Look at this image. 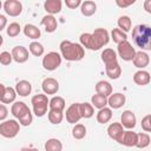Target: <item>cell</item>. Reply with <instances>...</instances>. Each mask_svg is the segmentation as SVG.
I'll use <instances>...</instances> for the list:
<instances>
[{
  "label": "cell",
  "mask_w": 151,
  "mask_h": 151,
  "mask_svg": "<svg viewBox=\"0 0 151 151\" xmlns=\"http://www.w3.org/2000/svg\"><path fill=\"white\" fill-rule=\"evenodd\" d=\"M96 11H97V5H96L94 1H91V0L84 1V2L81 4V6H80V12H81V14L85 15V17H91V15H93V14L96 13Z\"/></svg>",
  "instance_id": "d4e9b609"
},
{
  "label": "cell",
  "mask_w": 151,
  "mask_h": 151,
  "mask_svg": "<svg viewBox=\"0 0 151 151\" xmlns=\"http://www.w3.org/2000/svg\"><path fill=\"white\" fill-rule=\"evenodd\" d=\"M44 8L51 15L57 14L61 11V1L60 0H47L44 4Z\"/></svg>",
  "instance_id": "7402d4cb"
},
{
  "label": "cell",
  "mask_w": 151,
  "mask_h": 151,
  "mask_svg": "<svg viewBox=\"0 0 151 151\" xmlns=\"http://www.w3.org/2000/svg\"><path fill=\"white\" fill-rule=\"evenodd\" d=\"M41 25L45 27V31L47 33H53L57 27H58V22H57V19L51 15V14H47L45 17H42L41 19Z\"/></svg>",
  "instance_id": "ac0fdd59"
},
{
  "label": "cell",
  "mask_w": 151,
  "mask_h": 151,
  "mask_svg": "<svg viewBox=\"0 0 151 151\" xmlns=\"http://www.w3.org/2000/svg\"><path fill=\"white\" fill-rule=\"evenodd\" d=\"M65 4H66V6L68 7V8H71V9H76L78 6H81V1L80 0H65Z\"/></svg>",
  "instance_id": "ee69618b"
},
{
  "label": "cell",
  "mask_w": 151,
  "mask_h": 151,
  "mask_svg": "<svg viewBox=\"0 0 151 151\" xmlns=\"http://www.w3.org/2000/svg\"><path fill=\"white\" fill-rule=\"evenodd\" d=\"M24 34L29 39H38V38H40L41 32H40V28H38L35 25L27 24L24 27Z\"/></svg>",
  "instance_id": "4316f807"
},
{
  "label": "cell",
  "mask_w": 151,
  "mask_h": 151,
  "mask_svg": "<svg viewBox=\"0 0 151 151\" xmlns=\"http://www.w3.org/2000/svg\"><path fill=\"white\" fill-rule=\"evenodd\" d=\"M33 112L37 117H42L47 112V107H50V100L46 94H35L31 99Z\"/></svg>",
  "instance_id": "3957f363"
},
{
  "label": "cell",
  "mask_w": 151,
  "mask_h": 151,
  "mask_svg": "<svg viewBox=\"0 0 151 151\" xmlns=\"http://www.w3.org/2000/svg\"><path fill=\"white\" fill-rule=\"evenodd\" d=\"M120 119H122V125H123L124 127L129 129V130H131V129H133V127L136 126V123H137L136 116H134V113H133L132 111H130V110H125V111L122 113Z\"/></svg>",
  "instance_id": "9a60e30c"
},
{
  "label": "cell",
  "mask_w": 151,
  "mask_h": 151,
  "mask_svg": "<svg viewBox=\"0 0 151 151\" xmlns=\"http://www.w3.org/2000/svg\"><path fill=\"white\" fill-rule=\"evenodd\" d=\"M4 9L9 17H18L22 12V4L18 0H7L4 2Z\"/></svg>",
  "instance_id": "9c48e42d"
},
{
  "label": "cell",
  "mask_w": 151,
  "mask_h": 151,
  "mask_svg": "<svg viewBox=\"0 0 151 151\" xmlns=\"http://www.w3.org/2000/svg\"><path fill=\"white\" fill-rule=\"evenodd\" d=\"M13 60V57H12V53L7 52V51H4L0 53V64L1 65H9Z\"/></svg>",
  "instance_id": "60d3db41"
},
{
  "label": "cell",
  "mask_w": 151,
  "mask_h": 151,
  "mask_svg": "<svg viewBox=\"0 0 151 151\" xmlns=\"http://www.w3.org/2000/svg\"><path fill=\"white\" fill-rule=\"evenodd\" d=\"M93 35V40H94V46H96V51L100 50L103 46L107 45L110 41V35L109 32L105 28H96L92 33Z\"/></svg>",
  "instance_id": "52a82bcc"
},
{
  "label": "cell",
  "mask_w": 151,
  "mask_h": 151,
  "mask_svg": "<svg viewBox=\"0 0 151 151\" xmlns=\"http://www.w3.org/2000/svg\"><path fill=\"white\" fill-rule=\"evenodd\" d=\"M61 64V55L57 52H48L42 58V66L47 71L57 70Z\"/></svg>",
  "instance_id": "8992f818"
},
{
  "label": "cell",
  "mask_w": 151,
  "mask_h": 151,
  "mask_svg": "<svg viewBox=\"0 0 151 151\" xmlns=\"http://www.w3.org/2000/svg\"><path fill=\"white\" fill-rule=\"evenodd\" d=\"M137 142H138V133L132 132L131 130H127V131H124V133L119 140V144L131 147V146H136Z\"/></svg>",
  "instance_id": "5bb4252c"
},
{
  "label": "cell",
  "mask_w": 151,
  "mask_h": 151,
  "mask_svg": "<svg viewBox=\"0 0 151 151\" xmlns=\"http://www.w3.org/2000/svg\"><path fill=\"white\" fill-rule=\"evenodd\" d=\"M150 142H151L150 136L145 132H140V133H138V142H137L136 146L138 149H145L150 145Z\"/></svg>",
  "instance_id": "74e56055"
},
{
  "label": "cell",
  "mask_w": 151,
  "mask_h": 151,
  "mask_svg": "<svg viewBox=\"0 0 151 151\" xmlns=\"http://www.w3.org/2000/svg\"><path fill=\"white\" fill-rule=\"evenodd\" d=\"M20 131V123L15 119L5 120L0 124V134L5 138H14Z\"/></svg>",
  "instance_id": "277c9868"
},
{
  "label": "cell",
  "mask_w": 151,
  "mask_h": 151,
  "mask_svg": "<svg viewBox=\"0 0 151 151\" xmlns=\"http://www.w3.org/2000/svg\"><path fill=\"white\" fill-rule=\"evenodd\" d=\"M101 60L104 61L105 65H109V64H113L117 60V53L112 50V48H105L103 52H101Z\"/></svg>",
  "instance_id": "f1b7e54d"
},
{
  "label": "cell",
  "mask_w": 151,
  "mask_h": 151,
  "mask_svg": "<svg viewBox=\"0 0 151 151\" xmlns=\"http://www.w3.org/2000/svg\"><path fill=\"white\" fill-rule=\"evenodd\" d=\"M32 120H33L32 113H31V111H28L26 114H24V116H22V117L19 119V123H20L22 126H28V125H31Z\"/></svg>",
  "instance_id": "7bdbcfd3"
},
{
  "label": "cell",
  "mask_w": 151,
  "mask_h": 151,
  "mask_svg": "<svg viewBox=\"0 0 151 151\" xmlns=\"http://www.w3.org/2000/svg\"><path fill=\"white\" fill-rule=\"evenodd\" d=\"M117 52H118V55L124 60V61H133L134 59V55H136V50L134 47L126 40V41H123L118 45L117 47Z\"/></svg>",
  "instance_id": "5b68a950"
},
{
  "label": "cell",
  "mask_w": 151,
  "mask_h": 151,
  "mask_svg": "<svg viewBox=\"0 0 151 151\" xmlns=\"http://www.w3.org/2000/svg\"><path fill=\"white\" fill-rule=\"evenodd\" d=\"M7 109H6V106L4 105V104H1L0 105V120H4L6 117H7Z\"/></svg>",
  "instance_id": "bcb514c9"
},
{
  "label": "cell",
  "mask_w": 151,
  "mask_h": 151,
  "mask_svg": "<svg viewBox=\"0 0 151 151\" xmlns=\"http://www.w3.org/2000/svg\"><path fill=\"white\" fill-rule=\"evenodd\" d=\"M80 113L83 118H91L94 114L93 105L90 103H80Z\"/></svg>",
  "instance_id": "e575fe53"
},
{
  "label": "cell",
  "mask_w": 151,
  "mask_h": 151,
  "mask_svg": "<svg viewBox=\"0 0 151 151\" xmlns=\"http://www.w3.org/2000/svg\"><path fill=\"white\" fill-rule=\"evenodd\" d=\"M151 80V74L147 72V71H144V70H139L137 71L134 74H133V81L139 85V86H145L150 83Z\"/></svg>",
  "instance_id": "d6986e66"
},
{
  "label": "cell",
  "mask_w": 151,
  "mask_h": 151,
  "mask_svg": "<svg viewBox=\"0 0 151 151\" xmlns=\"http://www.w3.org/2000/svg\"><path fill=\"white\" fill-rule=\"evenodd\" d=\"M112 118V110L110 107H104L100 109L97 113V122L100 124H106L111 120Z\"/></svg>",
  "instance_id": "83f0119b"
},
{
  "label": "cell",
  "mask_w": 151,
  "mask_h": 151,
  "mask_svg": "<svg viewBox=\"0 0 151 151\" xmlns=\"http://www.w3.org/2000/svg\"><path fill=\"white\" fill-rule=\"evenodd\" d=\"M111 37H112V40H113L117 45H119L120 42L127 40V35H126V33L123 32V31L119 29V28H114V29H112V32H111Z\"/></svg>",
  "instance_id": "836d02e7"
},
{
  "label": "cell",
  "mask_w": 151,
  "mask_h": 151,
  "mask_svg": "<svg viewBox=\"0 0 151 151\" xmlns=\"http://www.w3.org/2000/svg\"><path fill=\"white\" fill-rule=\"evenodd\" d=\"M79 39H80V45L83 47L88 48L91 51H96V46H94V40H93L92 33H83Z\"/></svg>",
  "instance_id": "484cf974"
},
{
  "label": "cell",
  "mask_w": 151,
  "mask_h": 151,
  "mask_svg": "<svg viewBox=\"0 0 151 151\" xmlns=\"http://www.w3.org/2000/svg\"><path fill=\"white\" fill-rule=\"evenodd\" d=\"M66 120L70 123V124H76L78 123L83 117H81V113H80V103H74V104H71L67 110H66Z\"/></svg>",
  "instance_id": "ba28073f"
},
{
  "label": "cell",
  "mask_w": 151,
  "mask_h": 151,
  "mask_svg": "<svg viewBox=\"0 0 151 151\" xmlns=\"http://www.w3.org/2000/svg\"><path fill=\"white\" fill-rule=\"evenodd\" d=\"M125 100H126L125 94L118 92V93H112V94L107 98V104L110 105L111 109L117 110V109H120V107L125 104Z\"/></svg>",
  "instance_id": "2e32d148"
},
{
  "label": "cell",
  "mask_w": 151,
  "mask_h": 151,
  "mask_svg": "<svg viewBox=\"0 0 151 151\" xmlns=\"http://www.w3.org/2000/svg\"><path fill=\"white\" fill-rule=\"evenodd\" d=\"M105 71H106V74L110 79H118L122 74V67L118 64V61H116L113 64L105 65Z\"/></svg>",
  "instance_id": "44dd1931"
},
{
  "label": "cell",
  "mask_w": 151,
  "mask_h": 151,
  "mask_svg": "<svg viewBox=\"0 0 151 151\" xmlns=\"http://www.w3.org/2000/svg\"><path fill=\"white\" fill-rule=\"evenodd\" d=\"M132 40L142 51L151 50V26L142 24L132 29Z\"/></svg>",
  "instance_id": "6da1fadb"
},
{
  "label": "cell",
  "mask_w": 151,
  "mask_h": 151,
  "mask_svg": "<svg viewBox=\"0 0 151 151\" xmlns=\"http://www.w3.org/2000/svg\"><path fill=\"white\" fill-rule=\"evenodd\" d=\"M123 127L124 126L122 125V123H112V124H110L109 127H107L109 137L119 143V140H120V138H122V136L124 133V129Z\"/></svg>",
  "instance_id": "4fadbf2b"
},
{
  "label": "cell",
  "mask_w": 151,
  "mask_h": 151,
  "mask_svg": "<svg viewBox=\"0 0 151 151\" xmlns=\"http://www.w3.org/2000/svg\"><path fill=\"white\" fill-rule=\"evenodd\" d=\"M1 88V93H0V100L2 104H11L15 100L17 97V91L13 87H6L5 85H0Z\"/></svg>",
  "instance_id": "8fae6325"
},
{
  "label": "cell",
  "mask_w": 151,
  "mask_h": 151,
  "mask_svg": "<svg viewBox=\"0 0 151 151\" xmlns=\"http://www.w3.org/2000/svg\"><path fill=\"white\" fill-rule=\"evenodd\" d=\"M64 119V113L61 111H54V110H50L48 111V120L50 123L58 125L63 122Z\"/></svg>",
  "instance_id": "d590c367"
},
{
  "label": "cell",
  "mask_w": 151,
  "mask_h": 151,
  "mask_svg": "<svg viewBox=\"0 0 151 151\" xmlns=\"http://www.w3.org/2000/svg\"><path fill=\"white\" fill-rule=\"evenodd\" d=\"M6 22H7L6 17H5V15H2V14H0V31H2V29L5 28Z\"/></svg>",
  "instance_id": "7dc6e473"
},
{
  "label": "cell",
  "mask_w": 151,
  "mask_h": 151,
  "mask_svg": "<svg viewBox=\"0 0 151 151\" xmlns=\"http://www.w3.org/2000/svg\"><path fill=\"white\" fill-rule=\"evenodd\" d=\"M41 88L45 94H55L59 90V83L54 78H46L41 84Z\"/></svg>",
  "instance_id": "7c38bea8"
},
{
  "label": "cell",
  "mask_w": 151,
  "mask_h": 151,
  "mask_svg": "<svg viewBox=\"0 0 151 151\" xmlns=\"http://www.w3.org/2000/svg\"><path fill=\"white\" fill-rule=\"evenodd\" d=\"M21 151H38V150L34 149V147H22Z\"/></svg>",
  "instance_id": "681fc988"
},
{
  "label": "cell",
  "mask_w": 151,
  "mask_h": 151,
  "mask_svg": "<svg viewBox=\"0 0 151 151\" xmlns=\"http://www.w3.org/2000/svg\"><path fill=\"white\" fill-rule=\"evenodd\" d=\"M91 103H92V105H93L94 107H97V109H99V110H100V109H104V107H106V105H107V97H105V96H103V94L96 93V94L92 96Z\"/></svg>",
  "instance_id": "f546056e"
},
{
  "label": "cell",
  "mask_w": 151,
  "mask_h": 151,
  "mask_svg": "<svg viewBox=\"0 0 151 151\" xmlns=\"http://www.w3.org/2000/svg\"><path fill=\"white\" fill-rule=\"evenodd\" d=\"M63 144L57 138H50L45 143V151H61Z\"/></svg>",
  "instance_id": "1f68e13d"
},
{
  "label": "cell",
  "mask_w": 151,
  "mask_h": 151,
  "mask_svg": "<svg viewBox=\"0 0 151 151\" xmlns=\"http://www.w3.org/2000/svg\"><path fill=\"white\" fill-rule=\"evenodd\" d=\"M20 31H21L20 25H19L18 22H12V24H9V25H8V27H7V29H6V33H7V35H8V37L14 38V37L19 35Z\"/></svg>",
  "instance_id": "ab89813d"
},
{
  "label": "cell",
  "mask_w": 151,
  "mask_h": 151,
  "mask_svg": "<svg viewBox=\"0 0 151 151\" xmlns=\"http://www.w3.org/2000/svg\"><path fill=\"white\" fill-rule=\"evenodd\" d=\"M65 109V99L63 97H53L50 100V110H54V111H64Z\"/></svg>",
  "instance_id": "4dcf8cb0"
},
{
  "label": "cell",
  "mask_w": 151,
  "mask_h": 151,
  "mask_svg": "<svg viewBox=\"0 0 151 151\" xmlns=\"http://www.w3.org/2000/svg\"><path fill=\"white\" fill-rule=\"evenodd\" d=\"M142 129L146 132H151V114H147L145 116L143 119H142Z\"/></svg>",
  "instance_id": "b9f144b4"
},
{
  "label": "cell",
  "mask_w": 151,
  "mask_h": 151,
  "mask_svg": "<svg viewBox=\"0 0 151 151\" xmlns=\"http://www.w3.org/2000/svg\"><path fill=\"white\" fill-rule=\"evenodd\" d=\"M150 63V58H149V54L144 51H138L134 55V59H133V65L137 67V68H145Z\"/></svg>",
  "instance_id": "e0dca14e"
},
{
  "label": "cell",
  "mask_w": 151,
  "mask_h": 151,
  "mask_svg": "<svg viewBox=\"0 0 151 151\" xmlns=\"http://www.w3.org/2000/svg\"><path fill=\"white\" fill-rule=\"evenodd\" d=\"M61 57L67 61H79L84 58L85 51L80 44L72 42L70 40H63L59 45Z\"/></svg>",
  "instance_id": "7a4b0ae2"
},
{
  "label": "cell",
  "mask_w": 151,
  "mask_h": 151,
  "mask_svg": "<svg viewBox=\"0 0 151 151\" xmlns=\"http://www.w3.org/2000/svg\"><path fill=\"white\" fill-rule=\"evenodd\" d=\"M15 91H17V93H18L19 96L26 97V96H28V94L31 93V91H32V85H31V83L27 81V80H20V81H18L17 85H15Z\"/></svg>",
  "instance_id": "cb8c5ba5"
},
{
  "label": "cell",
  "mask_w": 151,
  "mask_h": 151,
  "mask_svg": "<svg viewBox=\"0 0 151 151\" xmlns=\"http://www.w3.org/2000/svg\"><path fill=\"white\" fill-rule=\"evenodd\" d=\"M96 92L98 94H103L105 97H110L112 94V85L106 80H100L96 84Z\"/></svg>",
  "instance_id": "603a6c76"
},
{
  "label": "cell",
  "mask_w": 151,
  "mask_h": 151,
  "mask_svg": "<svg viewBox=\"0 0 151 151\" xmlns=\"http://www.w3.org/2000/svg\"><path fill=\"white\" fill-rule=\"evenodd\" d=\"M12 57H13V60L18 64H24L28 60V57H29V53H28V50L24 46H15L13 47L12 50Z\"/></svg>",
  "instance_id": "30bf717a"
},
{
  "label": "cell",
  "mask_w": 151,
  "mask_h": 151,
  "mask_svg": "<svg viewBox=\"0 0 151 151\" xmlns=\"http://www.w3.org/2000/svg\"><path fill=\"white\" fill-rule=\"evenodd\" d=\"M144 9L151 14V0H145L144 1Z\"/></svg>",
  "instance_id": "c3c4849f"
},
{
  "label": "cell",
  "mask_w": 151,
  "mask_h": 151,
  "mask_svg": "<svg viewBox=\"0 0 151 151\" xmlns=\"http://www.w3.org/2000/svg\"><path fill=\"white\" fill-rule=\"evenodd\" d=\"M72 136L74 139H83L86 136V127L83 124H76L72 129Z\"/></svg>",
  "instance_id": "8d00e7d4"
},
{
  "label": "cell",
  "mask_w": 151,
  "mask_h": 151,
  "mask_svg": "<svg viewBox=\"0 0 151 151\" xmlns=\"http://www.w3.org/2000/svg\"><path fill=\"white\" fill-rule=\"evenodd\" d=\"M28 50H29V52L34 55V57H41L42 54H44V46L40 44V42H38V41H33V42H31L29 44V46H28Z\"/></svg>",
  "instance_id": "f35d334b"
},
{
  "label": "cell",
  "mask_w": 151,
  "mask_h": 151,
  "mask_svg": "<svg viewBox=\"0 0 151 151\" xmlns=\"http://www.w3.org/2000/svg\"><path fill=\"white\" fill-rule=\"evenodd\" d=\"M28 111H29V109H28V106H27L24 101H15V103L12 105V107H11L12 114H13L15 118H18V119H20V118H21L24 114H26Z\"/></svg>",
  "instance_id": "ffe728a7"
},
{
  "label": "cell",
  "mask_w": 151,
  "mask_h": 151,
  "mask_svg": "<svg viewBox=\"0 0 151 151\" xmlns=\"http://www.w3.org/2000/svg\"><path fill=\"white\" fill-rule=\"evenodd\" d=\"M117 24H118L119 29H122V31L125 32V33L129 32V31L131 29V26H132V21H131V19H130V17H127V15H122V17H119Z\"/></svg>",
  "instance_id": "d6a6232c"
},
{
  "label": "cell",
  "mask_w": 151,
  "mask_h": 151,
  "mask_svg": "<svg viewBox=\"0 0 151 151\" xmlns=\"http://www.w3.org/2000/svg\"><path fill=\"white\" fill-rule=\"evenodd\" d=\"M134 2H136V0H129V1L116 0V5H117L118 7H120V8H124V7H127V6H130V5H133Z\"/></svg>",
  "instance_id": "f6af8a7d"
}]
</instances>
